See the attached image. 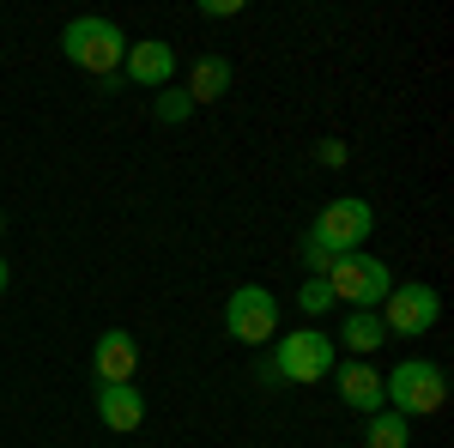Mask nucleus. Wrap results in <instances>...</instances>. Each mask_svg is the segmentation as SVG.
Returning <instances> with one entry per match:
<instances>
[{"label": "nucleus", "mask_w": 454, "mask_h": 448, "mask_svg": "<svg viewBox=\"0 0 454 448\" xmlns=\"http://www.w3.org/2000/svg\"><path fill=\"white\" fill-rule=\"evenodd\" d=\"M442 400H449V376L430 358H406L382 376V406H394L400 418H430L442 413Z\"/></svg>", "instance_id": "nucleus-1"}, {"label": "nucleus", "mask_w": 454, "mask_h": 448, "mask_svg": "<svg viewBox=\"0 0 454 448\" xmlns=\"http://www.w3.org/2000/svg\"><path fill=\"white\" fill-rule=\"evenodd\" d=\"M61 55H67L79 73H98V79H109V73L128 61V36L115 31L109 19H73L67 31H61Z\"/></svg>", "instance_id": "nucleus-2"}, {"label": "nucleus", "mask_w": 454, "mask_h": 448, "mask_svg": "<svg viewBox=\"0 0 454 448\" xmlns=\"http://www.w3.org/2000/svg\"><path fill=\"white\" fill-rule=\"evenodd\" d=\"M327 291H333V303H351V310H382V297L394 291V273L376 255H340L327 273Z\"/></svg>", "instance_id": "nucleus-3"}, {"label": "nucleus", "mask_w": 454, "mask_h": 448, "mask_svg": "<svg viewBox=\"0 0 454 448\" xmlns=\"http://www.w3.org/2000/svg\"><path fill=\"white\" fill-rule=\"evenodd\" d=\"M376 315H382L387 334L419 340V334H430V327L442 321V291H436V285H424V279H412V285H394Z\"/></svg>", "instance_id": "nucleus-4"}, {"label": "nucleus", "mask_w": 454, "mask_h": 448, "mask_svg": "<svg viewBox=\"0 0 454 448\" xmlns=\"http://www.w3.org/2000/svg\"><path fill=\"white\" fill-rule=\"evenodd\" d=\"M224 327H231V340H243V345L279 340V297L267 285H237L231 303H224Z\"/></svg>", "instance_id": "nucleus-5"}, {"label": "nucleus", "mask_w": 454, "mask_h": 448, "mask_svg": "<svg viewBox=\"0 0 454 448\" xmlns=\"http://www.w3.org/2000/svg\"><path fill=\"white\" fill-rule=\"evenodd\" d=\"M273 370H279V381H297V388L333 376V340L315 334V327H297L273 345Z\"/></svg>", "instance_id": "nucleus-6"}, {"label": "nucleus", "mask_w": 454, "mask_h": 448, "mask_svg": "<svg viewBox=\"0 0 454 448\" xmlns=\"http://www.w3.org/2000/svg\"><path fill=\"white\" fill-rule=\"evenodd\" d=\"M370 231H376V212H370V200H357V194H340V200H327L321 207V218H315V242H327L333 255H357V242H370Z\"/></svg>", "instance_id": "nucleus-7"}, {"label": "nucleus", "mask_w": 454, "mask_h": 448, "mask_svg": "<svg viewBox=\"0 0 454 448\" xmlns=\"http://www.w3.org/2000/svg\"><path fill=\"white\" fill-rule=\"evenodd\" d=\"M91 370H98V381H134V370H140V340H134L128 327L98 334V345H91Z\"/></svg>", "instance_id": "nucleus-8"}, {"label": "nucleus", "mask_w": 454, "mask_h": 448, "mask_svg": "<svg viewBox=\"0 0 454 448\" xmlns=\"http://www.w3.org/2000/svg\"><path fill=\"white\" fill-rule=\"evenodd\" d=\"M333 376H340V400H346L351 413H364V418H376V413H382V370H376L370 358L333 364Z\"/></svg>", "instance_id": "nucleus-9"}, {"label": "nucleus", "mask_w": 454, "mask_h": 448, "mask_svg": "<svg viewBox=\"0 0 454 448\" xmlns=\"http://www.w3.org/2000/svg\"><path fill=\"white\" fill-rule=\"evenodd\" d=\"M128 79L134 85H145V91H164L170 85V73H176V49L164 43V36H145V43H128Z\"/></svg>", "instance_id": "nucleus-10"}, {"label": "nucleus", "mask_w": 454, "mask_h": 448, "mask_svg": "<svg viewBox=\"0 0 454 448\" xmlns=\"http://www.w3.org/2000/svg\"><path fill=\"white\" fill-rule=\"evenodd\" d=\"M98 418H104L115 436H128V430L145 424V394L134 381H98Z\"/></svg>", "instance_id": "nucleus-11"}, {"label": "nucleus", "mask_w": 454, "mask_h": 448, "mask_svg": "<svg viewBox=\"0 0 454 448\" xmlns=\"http://www.w3.org/2000/svg\"><path fill=\"white\" fill-rule=\"evenodd\" d=\"M231 79H237V73H231V61H224V55H200L182 91H188V104L200 109V104H218V98L231 91Z\"/></svg>", "instance_id": "nucleus-12"}, {"label": "nucleus", "mask_w": 454, "mask_h": 448, "mask_svg": "<svg viewBox=\"0 0 454 448\" xmlns=\"http://www.w3.org/2000/svg\"><path fill=\"white\" fill-rule=\"evenodd\" d=\"M340 345H346L351 358H370L376 345H387L382 315H376V310H351V315H346V327H340Z\"/></svg>", "instance_id": "nucleus-13"}, {"label": "nucleus", "mask_w": 454, "mask_h": 448, "mask_svg": "<svg viewBox=\"0 0 454 448\" xmlns=\"http://www.w3.org/2000/svg\"><path fill=\"white\" fill-rule=\"evenodd\" d=\"M406 443H412V418L400 413H376L364 430V448H406Z\"/></svg>", "instance_id": "nucleus-14"}, {"label": "nucleus", "mask_w": 454, "mask_h": 448, "mask_svg": "<svg viewBox=\"0 0 454 448\" xmlns=\"http://www.w3.org/2000/svg\"><path fill=\"white\" fill-rule=\"evenodd\" d=\"M152 115H158L164 128H182V122L194 115V104H188V91H164V98L152 104Z\"/></svg>", "instance_id": "nucleus-15"}, {"label": "nucleus", "mask_w": 454, "mask_h": 448, "mask_svg": "<svg viewBox=\"0 0 454 448\" xmlns=\"http://www.w3.org/2000/svg\"><path fill=\"white\" fill-rule=\"evenodd\" d=\"M297 310H303V315H327V310H333V291H327V279H309V285L297 291Z\"/></svg>", "instance_id": "nucleus-16"}, {"label": "nucleus", "mask_w": 454, "mask_h": 448, "mask_svg": "<svg viewBox=\"0 0 454 448\" xmlns=\"http://www.w3.org/2000/svg\"><path fill=\"white\" fill-rule=\"evenodd\" d=\"M333 261H340V255H333L327 242L303 237V267H309V279H327V273H333Z\"/></svg>", "instance_id": "nucleus-17"}, {"label": "nucleus", "mask_w": 454, "mask_h": 448, "mask_svg": "<svg viewBox=\"0 0 454 448\" xmlns=\"http://www.w3.org/2000/svg\"><path fill=\"white\" fill-rule=\"evenodd\" d=\"M315 158H321L327 170H340V164H346V145H340V139H321V145H315Z\"/></svg>", "instance_id": "nucleus-18"}, {"label": "nucleus", "mask_w": 454, "mask_h": 448, "mask_svg": "<svg viewBox=\"0 0 454 448\" xmlns=\"http://www.w3.org/2000/svg\"><path fill=\"white\" fill-rule=\"evenodd\" d=\"M200 12H207V19H237L243 0H200Z\"/></svg>", "instance_id": "nucleus-19"}, {"label": "nucleus", "mask_w": 454, "mask_h": 448, "mask_svg": "<svg viewBox=\"0 0 454 448\" xmlns=\"http://www.w3.org/2000/svg\"><path fill=\"white\" fill-rule=\"evenodd\" d=\"M6 279H12V273H6V255H0V291H6Z\"/></svg>", "instance_id": "nucleus-20"}, {"label": "nucleus", "mask_w": 454, "mask_h": 448, "mask_svg": "<svg viewBox=\"0 0 454 448\" xmlns=\"http://www.w3.org/2000/svg\"><path fill=\"white\" fill-rule=\"evenodd\" d=\"M0 224H6V218H0Z\"/></svg>", "instance_id": "nucleus-21"}]
</instances>
